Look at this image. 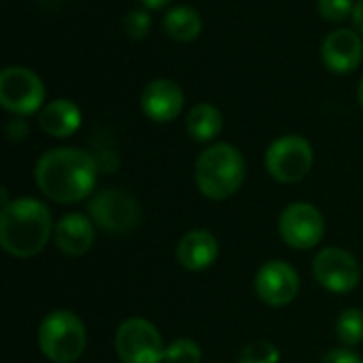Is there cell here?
<instances>
[{"label":"cell","instance_id":"6da1fadb","mask_svg":"<svg viewBox=\"0 0 363 363\" xmlns=\"http://www.w3.org/2000/svg\"><path fill=\"white\" fill-rule=\"evenodd\" d=\"M98 179L96 160L77 147H55L45 151L34 166V181L45 198L57 204L85 200Z\"/></svg>","mask_w":363,"mask_h":363},{"label":"cell","instance_id":"7a4b0ae2","mask_svg":"<svg viewBox=\"0 0 363 363\" xmlns=\"http://www.w3.org/2000/svg\"><path fill=\"white\" fill-rule=\"evenodd\" d=\"M51 211L36 198H17L2 206L0 213V245L17 259L38 255L51 238Z\"/></svg>","mask_w":363,"mask_h":363},{"label":"cell","instance_id":"3957f363","mask_svg":"<svg viewBox=\"0 0 363 363\" xmlns=\"http://www.w3.org/2000/svg\"><path fill=\"white\" fill-rule=\"evenodd\" d=\"M247 164L242 153L228 145L215 143L196 160V185L208 200H228L245 183Z\"/></svg>","mask_w":363,"mask_h":363},{"label":"cell","instance_id":"277c9868","mask_svg":"<svg viewBox=\"0 0 363 363\" xmlns=\"http://www.w3.org/2000/svg\"><path fill=\"white\" fill-rule=\"evenodd\" d=\"M40 353L53 363L77 362L87 347V330L72 311L49 313L38 328Z\"/></svg>","mask_w":363,"mask_h":363},{"label":"cell","instance_id":"5b68a950","mask_svg":"<svg viewBox=\"0 0 363 363\" xmlns=\"http://www.w3.org/2000/svg\"><path fill=\"white\" fill-rule=\"evenodd\" d=\"M0 104L17 117L40 111L45 104L43 79L26 66H6L0 72Z\"/></svg>","mask_w":363,"mask_h":363},{"label":"cell","instance_id":"8992f818","mask_svg":"<svg viewBox=\"0 0 363 363\" xmlns=\"http://www.w3.org/2000/svg\"><path fill=\"white\" fill-rule=\"evenodd\" d=\"M313 147L300 134L277 138L266 151V170L279 183H298L313 168Z\"/></svg>","mask_w":363,"mask_h":363},{"label":"cell","instance_id":"52a82bcc","mask_svg":"<svg viewBox=\"0 0 363 363\" xmlns=\"http://www.w3.org/2000/svg\"><path fill=\"white\" fill-rule=\"evenodd\" d=\"M115 353L123 363H162L166 347L151 321L132 317L115 334Z\"/></svg>","mask_w":363,"mask_h":363},{"label":"cell","instance_id":"ba28073f","mask_svg":"<svg viewBox=\"0 0 363 363\" xmlns=\"http://www.w3.org/2000/svg\"><path fill=\"white\" fill-rule=\"evenodd\" d=\"M89 219L108 234H128L140 221V206L121 189H104L91 198Z\"/></svg>","mask_w":363,"mask_h":363},{"label":"cell","instance_id":"9c48e42d","mask_svg":"<svg viewBox=\"0 0 363 363\" xmlns=\"http://www.w3.org/2000/svg\"><path fill=\"white\" fill-rule=\"evenodd\" d=\"M279 232L285 245L298 251L317 247L325 236V219L311 202H294L279 217Z\"/></svg>","mask_w":363,"mask_h":363},{"label":"cell","instance_id":"30bf717a","mask_svg":"<svg viewBox=\"0 0 363 363\" xmlns=\"http://www.w3.org/2000/svg\"><path fill=\"white\" fill-rule=\"evenodd\" d=\"M317 283L332 294H349L359 285L362 270L357 259L340 247H325L313 262Z\"/></svg>","mask_w":363,"mask_h":363},{"label":"cell","instance_id":"8fae6325","mask_svg":"<svg viewBox=\"0 0 363 363\" xmlns=\"http://www.w3.org/2000/svg\"><path fill=\"white\" fill-rule=\"evenodd\" d=\"M255 294L268 306H287L300 291V277L294 266L283 259L266 262L255 274Z\"/></svg>","mask_w":363,"mask_h":363},{"label":"cell","instance_id":"7c38bea8","mask_svg":"<svg viewBox=\"0 0 363 363\" xmlns=\"http://www.w3.org/2000/svg\"><path fill=\"white\" fill-rule=\"evenodd\" d=\"M140 108L147 119L168 123L183 113L185 94L170 79H153L140 94Z\"/></svg>","mask_w":363,"mask_h":363},{"label":"cell","instance_id":"4fadbf2b","mask_svg":"<svg viewBox=\"0 0 363 363\" xmlns=\"http://www.w3.org/2000/svg\"><path fill=\"white\" fill-rule=\"evenodd\" d=\"M321 60L336 74L353 72L363 60L362 36L349 28L332 30L321 45Z\"/></svg>","mask_w":363,"mask_h":363},{"label":"cell","instance_id":"5bb4252c","mask_svg":"<svg viewBox=\"0 0 363 363\" xmlns=\"http://www.w3.org/2000/svg\"><path fill=\"white\" fill-rule=\"evenodd\" d=\"M53 240L64 255L81 257L94 245V221L81 213H68L57 221Z\"/></svg>","mask_w":363,"mask_h":363},{"label":"cell","instance_id":"9a60e30c","mask_svg":"<svg viewBox=\"0 0 363 363\" xmlns=\"http://www.w3.org/2000/svg\"><path fill=\"white\" fill-rule=\"evenodd\" d=\"M219 257V240L208 230L187 232L177 247V259L185 270L200 272L211 268Z\"/></svg>","mask_w":363,"mask_h":363},{"label":"cell","instance_id":"2e32d148","mask_svg":"<svg viewBox=\"0 0 363 363\" xmlns=\"http://www.w3.org/2000/svg\"><path fill=\"white\" fill-rule=\"evenodd\" d=\"M83 115L77 102L68 98H57L45 104L38 113V125L47 136L68 138L81 128Z\"/></svg>","mask_w":363,"mask_h":363},{"label":"cell","instance_id":"e0dca14e","mask_svg":"<svg viewBox=\"0 0 363 363\" xmlns=\"http://www.w3.org/2000/svg\"><path fill=\"white\" fill-rule=\"evenodd\" d=\"M185 128L196 143H211L223 130V115L215 104L200 102L189 108L185 117Z\"/></svg>","mask_w":363,"mask_h":363},{"label":"cell","instance_id":"ac0fdd59","mask_svg":"<svg viewBox=\"0 0 363 363\" xmlns=\"http://www.w3.org/2000/svg\"><path fill=\"white\" fill-rule=\"evenodd\" d=\"M162 23H164V32L179 43H189L198 38L204 26L202 15L189 4H179L168 9Z\"/></svg>","mask_w":363,"mask_h":363},{"label":"cell","instance_id":"d6986e66","mask_svg":"<svg viewBox=\"0 0 363 363\" xmlns=\"http://www.w3.org/2000/svg\"><path fill=\"white\" fill-rule=\"evenodd\" d=\"M336 334L347 347H355L363 340V311L347 308L336 321Z\"/></svg>","mask_w":363,"mask_h":363},{"label":"cell","instance_id":"ffe728a7","mask_svg":"<svg viewBox=\"0 0 363 363\" xmlns=\"http://www.w3.org/2000/svg\"><path fill=\"white\" fill-rule=\"evenodd\" d=\"M166 363H200L202 362V349L191 338H177L166 347L164 353Z\"/></svg>","mask_w":363,"mask_h":363},{"label":"cell","instance_id":"44dd1931","mask_svg":"<svg viewBox=\"0 0 363 363\" xmlns=\"http://www.w3.org/2000/svg\"><path fill=\"white\" fill-rule=\"evenodd\" d=\"M281 362V351L277 349L274 342L270 340H255L249 342L240 355H238V363H279Z\"/></svg>","mask_w":363,"mask_h":363},{"label":"cell","instance_id":"7402d4cb","mask_svg":"<svg viewBox=\"0 0 363 363\" xmlns=\"http://www.w3.org/2000/svg\"><path fill=\"white\" fill-rule=\"evenodd\" d=\"M121 26L132 40H140L151 30V15L147 9H130L123 17Z\"/></svg>","mask_w":363,"mask_h":363},{"label":"cell","instance_id":"603a6c76","mask_svg":"<svg viewBox=\"0 0 363 363\" xmlns=\"http://www.w3.org/2000/svg\"><path fill=\"white\" fill-rule=\"evenodd\" d=\"M355 0H317V11L323 19L340 23L355 13Z\"/></svg>","mask_w":363,"mask_h":363},{"label":"cell","instance_id":"cb8c5ba5","mask_svg":"<svg viewBox=\"0 0 363 363\" xmlns=\"http://www.w3.org/2000/svg\"><path fill=\"white\" fill-rule=\"evenodd\" d=\"M321 363H363V359L351 349H334L321 359Z\"/></svg>","mask_w":363,"mask_h":363},{"label":"cell","instance_id":"d4e9b609","mask_svg":"<svg viewBox=\"0 0 363 363\" xmlns=\"http://www.w3.org/2000/svg\"><path fill=\"white\" fill-rule=\"evenodd\" d=\"M6 134H9V138H11V140H21V138L28 134V125H26V121H23L21 117L11 119V121H9V125H6Z\"/></svg>","mask_w":363,"mask_h":363},{"label":"cell","instance_id":"484cf974","mask_svg":"<svg viewBox=\"0 0 363 363\" xmlns=\"http://www.w3.org/2000/svg\"><path fill=\"white\" fill-rule=\"evenodd\" d=\"M143 9H147V11H155V9H164V6H168L170 4V0H136Z\"/></svg>","mask_w":363,"mask_h":363},{"label":"cell","instance_id":"4316f807","mask_svg":"<svg viewBox=\"0 0 363 363\" xmlns=\"http://www.w3.org/2000/svg\"><path fill=\"white\" fill-rule=\"evenodd\" d=\"M353 21H355V26H357V30L363 34V0H357V4H355Z\"/></svg>","mask_w":363,"mask_h":363},{"label":"cell","instance_id":"83f0119b","mask_svg":"<svg viewBox=\"0 0 363 363\" xmlns=\"http://www.w3.org/2000/svg\"><path fill=\"white\" fill-rule=\"evenodd\" d=\"M357 98H359V104H362L363 108V77L362 81H359V87H357Z\"/></svg>","mask_w":363,"mask_h":363}]
</instances>
